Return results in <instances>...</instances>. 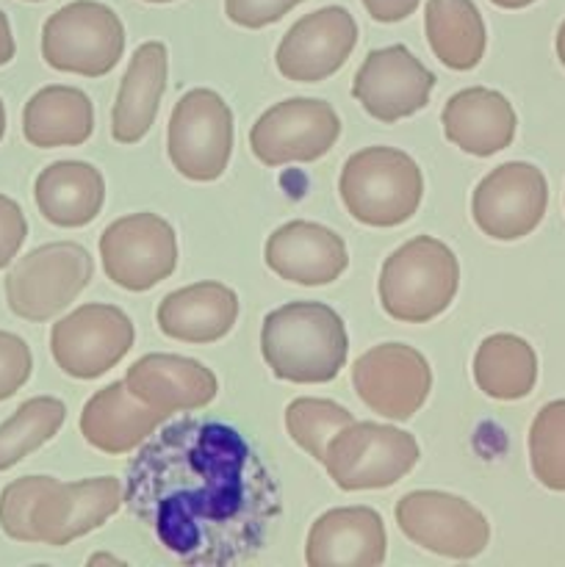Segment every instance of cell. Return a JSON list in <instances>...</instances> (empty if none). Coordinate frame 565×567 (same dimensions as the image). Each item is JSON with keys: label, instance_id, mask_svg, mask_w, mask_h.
<instances>
[{"label": "cell", "instance_id": "cell-1", "mask_svg": "<svg viewBox=\"0 0 565 567\" xmlns=\"http://www.w3.org/2000/svg\"><path fill=\"white\" fill-rule=\"evenodd\" d=\"M122 498L164 551L192 567L249 563L280 515L258 452L230 424L208 419L155 430L127 471Z\"/></svg>", "mask_w": 565, "mask_h": 567}, {"label": "cell", "instance_id": "cell-2", "mask_svg": "<svg viewBox=\"0 0 565 567\" xmlns=\"http://www.w3.org/2000/svg\"><path fill=\"white\" fill-rule=\"evenodd\" d=\"M122 502V485L114 476L83 482L22 476L0 493V529L17 543L61 548L103 526Z\"/></svg>", "mask_w": 565, "mask_h": 567}, {"label": "cell", "instance_id": "cell-3", "mask_svg": "<svg viewBox=\"0 0 565 567\" xmlns=\"http://www.w3.org/2000/svg\"><path fill=\"white\" fill-rule=\"evenodd\" d=\"M260 349L277 380L321 385L347 363V327L321 302L282 305L264 319Z\"/></svg>", "mask_w": 565, "mask_h": 567}, {"label": "cell", "instance_id": "cell-4", "mask_svg": "<svg viewBox=\"0 0 565 567\" xmlns=\"http://www.w3.org/2000/svg\"><path fill=\"white\" fill-rule=\"evenodd\" d=\"M458 282L460 266L446 244L410 238L382 264L380 302L391 319L424 324L452 305Z\"/></svg>", "mask_w": 565, "mask_h": 567}, {"label": "cell", "instance_id": "cell-5", "mask_svg": "<svg viewBox=\"0 0 565 567\" xmlns=\"http://www.w3.org/2000/svg\"><path fill=\"white\" fill-rule=\"evenodd\" d=\"M341 199L349 214L371 227L404 225L419 210L424 181L408 153L393 147H369L343 164Z\"/></svg>", "mask_w": 565, "mask_h": 567}, {"label": "cell", "instance_id": "cell-6", "mask_svg": "<svg viewBox=\"0 0 565 567\" xmlns=\"http://www.w3.org/2000/svg\"><path fill=\"white\" fill-rule=\"evenodd\" d=\"M419 463V443L393 426L352 421L327 446L321 465L341 491H380L397 485Z\"/></svg>", "mask_w": 565, "mask_h": 567}, {"label": "cell", "instance_id": "cell-7", "mask_svg": "<svg viewBox=\"0 0 565 567\" xmlns=\"http://www.w3.org/2000/svg\"><path fill=\"white\" fill-rule=\"evenodd\" d=\"M122 50V20L97 0H75L50 14L42 28V55L59 72L100 78L114 70Z\"/></svg>", "mask_w": 565, "mask_h": 567}, {"label": "cell", "instance_id": "cell-8", "mask_svg": "<svg viewBox=\"0 0 565 567\" xmlns=\"http://www.w3.org/2000/svg\"><path fill=\"white\" fill-rule=\"evenodd\" d=\"M92 258L75 241H55L17 260L6 277V302L25 321H48L75 302L92 280Z\"/></svg>", "mask_w": 565, "mask_h": 567}, {"label": "cell", "instance_id": "cell-9", "mask_svg": "<svg viewBox=\"0 0 565 567\" xmlns=\"http://www.w3.org/2000/svg\"><path fill=\"white\" fill-rule=\"evenodd\" d=\"M175 169L188 181H216L233 153V114L210 89H192L177 100L166 133Z\"/></svg>", "mask_w": 565, "mask_h": 567}, {"label": "cell", "instance_id": "cell-10", "mask_svg": "<svg viewBox=\"0 0 565 567\" xmlns=\"http://www.w3.org/2000/svg\"><path fill=\"white\" fill-rule=\"evenodd\" d=\"M397 524L408 540L449 559H474L485 551L491 526L465 498L415 491L397 504Z\"/></svg>", "mask_w": 565, "mask_h": 567}, {"label": "cell", "instance_id": "cell-11", "mask_svg": "<svg viewBox=\"0 0 565 567\" xmlns=\"http://www.w3.org/2000/svg\"><path fill=\"white\" fill-rule=\"evenodd\" d=\"M100 258L105 275L116 286L127 291H147L175 271V230L155 214L125 216L103 230Z\"/></svg>", "mask_w": 565, "mask_h": 567}, {"label": "cell", "instance_id": "cell-12", "mask_svg": "<svg viewBox=\"0 0 565 567\" xmlns=\"http://www.w3.org/2000/svg\"><path fill=\"white\" fill-rule=\"evenodd\" d=\"M133 321L114 305H83L53 324L50 352L75 380H94L114 369L133 347Z\"/></svg>", "mask_w": 565, "mask_h": 567}, {"label": "cell", "instance_id": "cell-13", "mask_svg": "<svg viewBox=\"0 0 565 567\" xmlns=\"http://www.w3.org/2000/svg\"><path fill=\"white\" fill-rule=\"evenodd\" d=\"M341 133L336 109L325 100H282L271 105L249 131L255 158L266 166L316 161L327 155Z\"/></svg>", "mask_w": 565, "mask_h": 567}, {"label": "cell", "instance_id": "cell-14", "mask_svg": "<svg viewBox=\"0 0 565 567\" xmlns=\"http://www.w3.org/2000/svg\"><path fill=\"white\" fill-rule=\"evenodd\" d=\"M548 205L546 177L537 166L510 161L480 181L471 199L474 221L496 241H515L535 230Z\"/></svg>", "mask_w": 565, "mask_h": 567}, {"label": "cell", "instance_id": "cell-15", "mask_svg": "<svg viewBox=\"0 0 565 567\" xmlns=\"http://www.w3.org/2000/svg\"><path fill=\"white\" fill-rule=\"evenodd\" d=\"M352 385L360 402L393 421H408L427 402L432 371L424 354L404 343H380L352 365Z\"/></svg>", "mask_w": 565, "mask_h": 567}, {"label": "cell", "instance_id": "cell-16", "mask_svg": "<svg viewBox=\"0 0 565 567\" xmlns=\"http://www.w3.org/2000/svg\"><path fill=\"white\" fill-rule=\"evenodd\" d=\"M435 75L404 44L371 50L355 75L352 94L380 122L413 116L430 103Z\"/></svg>", "mask_w": 565, "mask_h": 567}, {"label": "cell", "instance_id": "cell-17", "mask_svg": "<svg viewBox=\"0 0 565 567\" xmlns=\"http://www.w3.org/2000/svg\"><path fill=\"white\" fill-rule=\"evenodd\" d=\"M358 44V22L341 6H327L291 25L277 48V70L297 83L325 81Z\"/></svg>", "mask_w": 565, "mask_h": 567}, {"label": "cell", "instance_id": "cell-18", "mask_svg": "<svg viewBox=\"0 0 565 567\" xmlns=\"http://www.w3.org/2000/svg\"><path fill=\"white\" fill-rule=\"evenodd\" d=\"M347 244L316 221H288L266 241V266L299 286H327L347 269Z\"/></svg>", "mask_w": 565, "mask_h": 567}, {"label": "cell", "instance_id": "cell-19", "mask_svg": "<svg viewBox=\"0 0 565 567\" xmlns=\"http://www.w3.org/2000/svg\"><path fill=\"white\" fill-rule=\"evenodd\" d=\"M310 567H377L386 563V526L371 507H338L321 515L308 535Z\"/></svg>", "mask_w": 565, "mask_h": 567}, {"label": "cell", "instance_id": "cell-20", "mask_svg": "<svg viewBox=\"0 0 565 567\" xmlns=\"http://www.w3.org/2000/svg\"><path fill=\"white\" fill-rule=\"evenodd\" d=\"M127 391L161 413L199 410L219 391L214 371L181 354H147L127 369Z\"/></svg>", "mask_w": 565, "mask_h": 567}, {"label": "cell", "instance_id": "cell-21", "mask_svg": "<svg viewBox=\"0 0 565 567\" xmlns=\"http://www.w3.org/2000/svg\"><path fill=\"white\" fill-rule=\"evenodd\" d=\"M170 413L150 408L127 391L125 382H111L94 393L81 413V432L89 446L105 454H125L142 446Z\"/></svg>", "mask_w": 565, "mask_h": 567}, {"label": "cell", "instance_id": "cell-22", "mask_svg": "<svg viewBox=\"0 0 565 567\" xmlns=\"http://www.w3.org/2000/svg\"><path fill=\"white\" fill-rule=\"evenodd\" d=\"M441 120L449 142L480 158L510 147L515 138V125H518L510 100L482 86L452 94Z\"/></svg>", "mask_w": 565, "mask_h": 567}, {"label": "cell", "instance_id": "cell-23", "mask_svg": "<svg viewBox=\"0 0 565 567\" xmlns=\"http://www.w3.org/2000/svg\"><path fill=\"white\" fill-rule=\"evenodd\" d=\"M238 299L222 282H197L164 297L158 305V327L166 338L183 343H214L233 330Z\"/></svg>", "mask_w": 565, "mask_h": 567}, {"label": "cell", "instance_id": "cell-24", "mask_svg": "<svg viewBox=\"0 0 565 567\" xmlns=\"http://www.w3.org/2000/svg\"><path fill=\"white\" fill-rule=\"evenodd\" d=\"M166 89V48L161 42H144L133 53L116 94L111 133L120 144L142 142L158 114L161 94Z\"/></svg>", "mask_w": 565, "mask_h": 567}, {"label": "cell", "instance_id": "cell-25", "mask_svg": "<svg viewBox=\"0 0 565 567\" xmlns=\"http://www.w3.org/2000/svg\"><path fill=\"white\" fill-rule=\"evenodd\" d=\"M39 214L55 227H83L97 219L105 199L100 169L83 161H55L39 172L33 186Z\"/></svg>", "mask_w": 565, "mask_h": 567}, {"label": "cell", "instance_id": "cell-26", "mask_svg": "<svg viewBox=\"0 0 565 567\" xmlns=\"http://www.w3.org/2000/svg\"><path fill=\"white\" fill-rule=\"evenodd\" d=\"M94 131L92 100L75 86H44L22 111V133L33 147H75Z\"/></svg>", "mask_w": 565, "mask_h": 567}, {"label": "cell", "instance_id": "cell-27", "mask_svg": "<svg viewBox=\"0 0 565 567\" xmlns=\"http://www.w3.org/2000/svg\"><path fill=\"white\" fill-rule=\"evenodd\" d=\"M427 39L449 70H474L485 53V22L474 0H427Z\"/></svg>", "mask_w": 565, "mask_h": 567}, {"label": "cell", "instance_id": "cell-28", "mask_svg": "<svg viewBox=\"0 0 565 567\" xmlns=\"http://www.w3.org/2000/svg\"><path fill=\"white\" fill-rule=\"evenodd\" d=\"M474 380L482 393L499 402L530 396L537 382L535 349L510 332L485 338L474 354Z\"/></svg>", "mask_w": 565, "mask_h": 567}, {"label": "cell", "instance_id": "cell-29", "mask_svg": "<svg viewBox=\"0 0 565 567\" xmlns=\"http://www.w3.org/2000/svg\"><path fill=\"white\" fill-rule=\"evenodd\" d=\"M66 408L53 396L28 399L6 424H0V471L14 468L61 430Z\"/></svg>", "mask_w": 565, "mask_h": 567}, {"label": "cell", "instance_id": "cell-30", "mask_svg": "<svg viewBox=\"0 0 565 567\" xmlns=\"http://www.w3.org/2000/svg\"><path fill=\"white\" fill-rule=\"evenodd\" d=\"M530 460L543 487L565 493V399L548 402L532 421Z\"/></svg>", "mask_w": 565, "mask_h": 567}, {"label": "cell", "instance_id": "cell-31", "mask_svg": "<svg viewBox=\"0 0 565 567\" xmlns=\"http://www.w3.org/2000/svg\"><path fill=\"white\" fill-rule=\"evenodd\" d=\"M355 415L343 410L341 404L327 402V399H297L286 410V426L291 441L316 460H325L327 446L332 437L349 426Z\"/></svg>", "mask_w": 565, "mask_h": 567}, {"label": "cell", "instance_id": "cell-32", "mask_svg": "<svg viewBox=\"0 0 565 567\" xmlns=\"http://www.w3.org/2000/svg\"><path fill=\"white\" fill-rule=\"evenodd\" d=\"M33 369V358L28 343L14 332L0 330V402L14 396L28 382Z\"/></svg>", "mask_w": 565, "mask_h": 567}, {"label": "cell", "instance_id": "cell-33", "mask_svg": "<svg viewBox=\"0 0 565 567\" xmlns=\"http://www.w3.org/2000/svg\"><path fill=\"white\" fill-rule=\"evenodd\" d=\"M302 0H225V14L242 28H266Z\"/></svg>", "mask_w": 565, "mask_h": 567}, {"label": "cell", "instance_id": "cell-34", "mask_svg": "<svg viewBox=\"0 0 565 567\" xmlns=\"http://www.w3.org/2000/svg\"><path fill=\"white\" fill-rule=\"evenodd\" d=\"M25 236L28 221L22 216L20 205L6 197V194H0V269H6L17 258Z\"/></svg>", "mask_w": 565, "mask_h": 567}, {"label": "cell", "instance_id": "cell-35", "mask_svg": "<svg viewBox=\"0 0 565 567\" xmlns=\"http://www.w3.org/2000/svg\"><path fill=\"white\" fill-rule=\"evenodd\" d=\"M366 6V11L371 14V20L377 22H399L404 17H410L415 11V6L421 0H360Z\"/></svg>", "mask_w": 565, "mask_h": 567}, {"label": "cell", "instance_id": "cell-36", "mask_svg": "<svg viewBox=\"0 0 565 567\" xmlns=\"http://www.w3.org/2000/svg\"><path fill=\"white\" fill-rule=\"evenodd\" d=\"M14 59V37H11L9 17L0 11V66Z\"/></svg>", "mask_w": 565, "mask_h": 567}, {"label": "cell", "instance_id": "cell-37", "mask_svg": "<svg viewBox=\"0 0 565 567\" xmlns=\"http://www.w3.org/2000/svg\"><path fill=\"white\" fill-rule=\"evenodd\" d=\"M493 6H499V9H526V6H532L535 0H491Z\"/></svg>", "mask_w": 565, "mask_h": 567}, {"label": "cell", "instance_id": "cell-38", "mask_svg": "<svg viewBox=\"0 0 565 567\" xmlns=\"http://www.w3.org/2000/svg\"><path fill=\"white\" fill-rule=\"evenodd\" d=\"M557 55H559V61H563V66H565V20H563V25H559V31H557Z\"/></svg>", "mask_w": 565, "mask_h": 567}, {"label": "cell", "instance_id": "cell-39", "mask_svg": "<svg viewBox=\"0 0 565 567\" xmlns=\"http://www.w3.org/2000/svg\"><path fill=\"white\" fill-rule=\"evenodd\" d=\"M6 133V109H3V100H0V138Z\"/></svg>", "mask_w": 565, "mask_h": 567}, {"label": "cell", "instance_id": "cell-40", "mask_svg": "<svg viewBox=\"0 0 565 567\" xmlns=\"http://www.w3.org/2000/svg\"><path fill=\"white\" fill-rule=\"evenodd\" d=\"M147 3H172V0H147Z\"/></svg>", "mask_w": 565, "mask_h": 567}, {"label": "cell", "instance_id": "cell-41", "mask_svg": "<svg viewBox=\"0 0 565 567\" xmlns=\"http://www.w3.org/2000/svg\"><path fill=\"white\" fill-rule=\"evenodd\" d=\"M33 3H37V0H33Z\"/></svg>", "mask_w": 565, "mask_h": 567}]
</instances>
